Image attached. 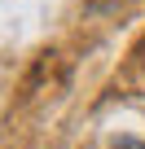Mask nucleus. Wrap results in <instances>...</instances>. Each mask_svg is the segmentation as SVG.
Returning <instances> with one entry per match:
<instances>
[{
	"mask_svg": "<svg viewBox=\"0 0 145 149\" xmlns=\"http://www.w3.org/2000/svg\"><path fill=\"white\" fill-rule=\"evenodd\" d=\"M114 149H145V140H132V136H123V140H119Z\"/></svg>",
	"mask_w": 145,
	"mask_h": 149,
	"instance_id": "nucleus-1",
	"label": "nucleus"
}]
</instances>
